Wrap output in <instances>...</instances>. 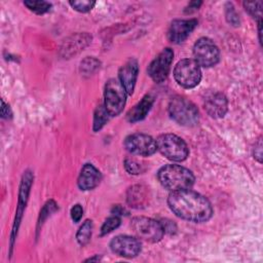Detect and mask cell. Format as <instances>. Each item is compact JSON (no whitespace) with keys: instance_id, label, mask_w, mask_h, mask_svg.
Segmentation results:
<instances>
[{"instance_id":"52a82bcc","label":"cell","mask_w":263,"mask_h":263,"mask_svg":"<svg viewBox=\"0 0 263 263\" xmlns=\"http://www.w3.org/2000/svg\"><path fill=\"white\" fill-rule=\"evenodd\" d=\"M130 226L139 238L148 242H157L164 234L161 222L144 216L133 218Z\"/></svg>"},{"instance_id":"4fadbf2b","label":"cell","mask_w":263,"mask_h":263,"mask_svg":"<svg viewBox=\"0 0 263 263\" xmlns=\"http://www.w3.org/2000/svg\"><path fill=\"white\" fill-rule=\"evenodd\" d=\"M111 251L123 258H134L141 252V241L130 235H117L110 241Z\"/></svg>"},{"instance_id":"4316f807","label":"cell","mask_w":263,"mask_h":263,"mask_svg":"<svg viewBox=\"0 0 263 263\" xmlns=\"http://www.w3.org/2000/svg\"><path fill=\"white\" fill-rule=\"evenodd\" d=\"M57 210H58L57 203H55L53 200H48V201L44 204L43 209H42L41 212H40L39 219H38V223H37L38 227H40V225L43 224V222L50 216V214L54 213Z\"/></svg>"},{"instance_id":"3957f363","label":"cell","mask_w":263,"mask_h":263,"mask_svg":"<svg viewBox=\"0 0 263 263\" xmlns=\"http://www.w3.org/2000/svg\"><path fill=\"white\" fill-rule=\"evenodd\" d=\"M168 114L173 120L182 126L191 127L198 123L199 112L197 107L184 97H175L170 101Z\"/></svg>"},{"instance_id":"d4e9b609","label":"cell","mask_w":263,"mask_h":263,"mask_svg":"<svg viewBox=\"0 0 263 263\" xmlns=\"http://www.w3.org/2000/svg\"><path fill=\"white\" fill-rule=\"evenodd\" d=\"M121 223V220L119 218V216H116V215H113V216H110L109 218H107L105 220V222L103 223L102 227H101V235H106L110 232H112L113 230H115L116 228L119 227Z\"/></svg>"},{"instance_id":"44dd1931","label":"cell","mask_w":263,"mask_h":263,"mask_svg":"<svg viewBox=\"0 0 263 263\" xmlns=\"http://www.w3.org/2000/svg\"><path fill=\"white\" fill-rule=\"evenodd\" d=\"M109 117H111V116L105 109L104 105L97 106L95 113H93V123H92L93 132H99L100 129H102L104 127V125L108 122Z\"/></svg>"},{"instance_id":"e575fe53","label":"cell","mask_w":263,"mask_h":263,"mask_svg":"<svg viewBox=\"0 0 263 263\" xmlns=\"http://www.w3.org/2000/svg\"><path fill=\"white\" fill-rule=\"evenodd\" d=\"M11 114L12 113H11L9 106L6 105L3 100H1V116L3 118H9V117H11Z\"/></svg>"},{"instance_id":"9a60e30c","label":"cell","mask_w":263,"mask_h":263,"mask_svg":"<svg viewBox=\"0 0 263 263\" xmlns=\"http://www.w3.org/2000/svg\"><path fill=\"white\" fill-rule=\"evenodd\" d=\"M139 74V63L135 58H129L118 70V80L128 96L134 93Z\"/></svg>"},{"instance_id":"30bf717a","label":"cell","mask_w":263,"mask_h":263,"mask_svg":"<svg viewBox=\"0 0 263 263\" xmlns=\"http://www.w3.org/2000/svg\"><path fill=\"white\" fill-rule=\"evenodd\" d=\"M124 147L129 153L140 156H150L157 150L155 140L142 133L128 135L124 140Z\"/></svg>"},{"instance_id":"f1b7e54d","label":"cell","mask_w":263,"mask_h":263,"mask_svg":"<svg viewBox=\"0 0 263 263\" xmlns=\"http://www.w3.org/2000/svg\"><path fill=\"white\" fill-rule=\"evenodd\" d=\"M124 167L125 171L130 175H139L143 172L142 164L133 158H126L124 160Z\"/></svg>"},{"instance_id":"9c48e42d","label":"cell","mask_w":263,"mask_h":263,"mask_svg":"<svg viewBox=\"0 0 263 263\" xmlns=\"http://www.w3.org/2000/svg\"><path fill=\"white\" fill-rule=\"evenodd\" d=\"M173 60L174 51L170 47L163 48L157 57L153 59L147 68V73L154 82L161 83L167 78Z\"/></svg>"},{"instance_id":"d6a6232c","label":"cell","mask_w":263,"mask_h":263,"mask_svg":"<svg viewBox=\"0 0 263 263\" xmlns=\"http://www.w3.org/2000/svg\"><path fill=\"white\" fill-rule=\"evenodd\" d=\"M201 4H202L201 1H191V2H189V4L185 7V10H184V11H185L186 13H191V12L197 10V9L200 7Z\"/></svg>"},{"instance_id":"f546056e","label":"cell","mask_w":263,"mask_h":263,"mask_svg":"<svg viewBox=\"0 0 263 263\" xmlns=\"http://www.w3.org/2000/svg\"><path fill=\"white\" fill-rule=\"evenodd\" d=\"M70 215H71V218L72 220L77 223L80 221V219L82 218V215H83V209L80 204H74L72 208H71V211H70Z\"/></svg>"},{"instance_id":"7402d4cb","label":"cell","mask_w":263,"mask_h":263,"mask_svg":"<svg viewBox=\"0 0 263 263\" xmlns=\"http://www.w3.org/2000/svg\"><path fill=\"white\" fill-rule=\"evenodd\" d=\"M101 67V62L95 57H86L80 62V72L83 76L95 74Z\"/></svg>"},{"instance_id":"6da1fadb","label":"cell","mask_w":263,"mask_h":263,"mask_svg":"<svg viewBox=\"0 0 263 263\" xmlns=\"http://www.w3.org/2000/svg\"><path fill=\"white\" fill-rule=\"evenodd\" d=\"M167 204L177 217L186 221L201 223L213 216L209 199L191 188L172 191L167 197Z\"/></svg>"},{"instance_id":"8992f818","label":"cell","mask_w":263,"mask_h":263,"mask_svg":"<svg viewBox=\"0 0 263 263\" xmlns=\"http://www.w3.org/2000/svg\"><path fill=\"white\" fill-rule=\"evenodd\" d=\"M174 77L182 87L193 88L201 80L200 66L193 59H183L175 66Z\"/></svg>"},{"instance_id":"8fae6325","label":"cell","mask_w":263,"mask_h":263,"mask_svg":"<svg viewBox=\"0 0 263 263\" xmlns=\"http://www.w3.org/2000/svg\"><path fill=\"white\" fill-rule=\"evenodd\" d=\"M33 183V174L31 171H26L24 172V175L22 177V181H21V185H20V191H18V203H17V208H16V212H15V219L13 222V226H12V231H11V242L10 246L12 248L14 239L16 237L17 234V230L20 227V223L23 217V213L24 210L26 208L28 198H29V193H30V189Z\"/></svg>"},{"instance_id":"ffe728a7","label":"cell","mask_w":263,"mask_h":263,"mask_svg":"<svg viewBox=\"0 0 263 263\" xmlns=\"http://www.w3.org/2000/svg\"><path fill=\"white\" fill-rule=\"evenodd\" d=\"M92 228H93V224H92V221L89 219L85 220L82 223V225L79 227L76 233V239L80 246H85L86 243H88V241L91 238Z\"/></svg>"},{"instance_id":"7c38bea8","label":"cell","mask_w":263,"mask_h":263,"mask_svg":"<svg viewBox=\"0 0 263 263\" xmlns=\"http://www.w3.org/2000/svg\"><path fill=\"white\" fill-rule=\"evenodd\" d=\"M92 36L87 32L74 33L63 41L60 47V55L63 59H71L84 50L90 44Z\"/></svg>"},{"instance_id":"2e32d148","label":"cell","mask_w":263,"mask_h":263,"mask_svg":"<svg viewBox=\"0 0 263 263\" xmlns=\"http://www.w3.org/2000/svg\"><path fill=\"white\" fill-rule=\"evenodd\" d=\"M203 108L213 118H222L227 112L228 101L220 91H210L203 97Z\"/></svg>"},{"instance_id":"e0dca14e","label":"cell","mask_w":263,"mask_h":263,"mask_svg":"<svg viewBox=\"0 0 263 263\" xmlns=\"http://www.w3.org/2000/svg\"><path fill=\"white\" fill-rule=\"evenodd\" d=\"M102 180L101 172L91 163H85L78 176L77 185L80 190L87 191L96 188Z\"/></svg>"},{"instance_id":"d590c367","label":"cell","mask_w":263,"mask_h":263,"mask_svg":"<svg viewBox=\"0 0 263 263\" xmlns=\"http://www.w3.org/2000/svg\"><path fill=\"white\" fill-rule=\"evenodd\" d=\"M101 260V256H99V255H95L93 257H91V258H88V259H86L85 261H100Z\"/></svg>"},{"instance_id":"7a4b0ae2","label":"cell","mask_w":263,"mask_h":263,"mask_svg":"<svg viewBox=\"0 0 263 263\" xmlns=\"http://www.w3.org/2000/svg\"><path fill=\"white\" fill-rule=\"evenodd\" d=\"M159 183L168 191L189 189L194 184L193 173L179 164H166L159 168L157 173Z\"/></svg>"},{"instance_id":"5b68a950","label":"cell","mask_w":263,"mask_h":263,"mask_svg":"<svg viewBox=\"0 0 263 263\" xmlns=\"http://www.w3.org/2000/svg\"><path fill=\"white\" fill-rule=\"evenodd\" d=\"M126 91L117 78H110L104 87V107L111 117L117 116L126 103Z\"/></svg>"},{"instance_id":"836d02e7","label":"cell","mask_w":263,"mask_h":263,"mask_svg":"<svg viewBox=\"0 0 263 263\" xmlns=\"http://www.w3.org/2000/svg\"><path fill=\"white\" fill-rule=\"evenodd\" d=\"M111 213L113 215H116V216H122V215H128V211L125 210V208H123L122 205L120 204H115L113 205L112 210H111Z\"/></svg>"},{"instance_id":"83f0119b","label":"cell","mask_w":263,"mask_h":263,"mask_svg":"<svg viewBox=\"0 0 263 263\" xmlns=\"http://www.w3.org/2000/svg\"><path fill=\"white\" fill-rule=\"evenodd\" d=\"M225 15H226L227 22L231 26H233V27H238L239 26L240 21H239L238 14H237V12L234 9L233 4L230 3V2H227L225 4Z\"/></svg>"},{"instance_id":"4dcf8cb0","label":"cell","mask_w":263,"mask_h":263,"mask_svg":"<svg viewBox=\"0 0 263 263\" xmlns=\"http://www.w3.org/2000/svg\"><path fill=\"white\" fill-rule=\"evenodd\" d=\"M253 155H254V158L258 162H260V163L262 162V139H261V137L257 140V142L254 145Z\"/></svg>"},{"instance_id":"484cf974","label":"cell","mask_w":263,"mask_h":263,"mask_svg":"<svg viewBox=\"0 0 263 263\" xmlns=\"http://www.w3.org/2000/svg\"><path fill=\"white\" fill-rule=\"evenodd\" d=\"M69 4L76 11L84 13V12L90 11L96 5V2L92 0H74V1H70Z\"/></svg>"},{"instance_id":"5bb4252c","label":"cell","mask_w":263,"mask_h":263,"mask_svg":"<svg viewBox=\"0 0 263 263\" xmlns=\"http://www.w3.org/2000/svg\"><path fill=\"white\" fill-rule=\"evenodd\" d=\"M197 24L198 22L195 18L173 21L167 30L168 40L175 44L184 42L197 27Z\"/></svg>"},{"instance_id":"d6986e66","label":"cell","mask_w":263,"mask_h":263,"mask_svg":"<svg viewBox=\"0 0 263 263\" xmlns=\"http://www.w3.org/2000/svg\"><path fill=\"white\" fill-rule=\"evenodd\" d=\"M153 103H154V98L151 95L144 96L142 100L138 102L126 113V120L130 123H135L137 121L143 120L151 110Z\"/></svg>"},{"instance_id":"603a6c76","label":"cell","mask_w":263,"mask_h":263,"mask_svg":"<svg viewBox=\"0 0 263 263\" xmlns=\"http://www.w3.org/2000/svg\"><path fill=\"white\" fill-rule=\"evenodd\" d=\"M24 5L37 14H44L51 8V3L41 0H27L24 1Z\"/></svg>"},{"instance_id":"ac0fdd59","label":"cell","mask_w":263,"mask_h":263,"mask_svg":"<svg viewBox=\"0 0 263 263\" xmlns=\"http://www.w3.org/2000/svg\"><path fill=\"white\" fill-rule=\"evenodd\" d=\"M149 188L142 184L133 185L126 192V201L129 206L135 209H143L149 203Z\"/></svg>"},{"instance_id":"ba28073f","label":"cell","mask_w":263,"mask_h":263,"mask_svg":"<svg viewBox=\"0 0 263 263\" xmlns=\"http://www.w3.org/2000/svg\"><path fill=\"white\" fill-rule=\"evenodd\" d=\"M193 60L200 67L210 68L218 64L220 60V50L212 39L201 37L197 39L193 45Z\"/></svg>"},{"instance_id":"cb8c5ba5","label":"cell","mask_w":263,"mask_h":263,"mask_svg":"<svg viewBox=\"0 0 263 263\" xmlns=\"http://www.w3.org/2000/svg\"><path fill=\"white\" fill-rule=\"evenodd\" d=\"M243 7L249 14H251L254 18H256L259 23H262V2L255 1V2H243Z\"/></svg>"},{"instance_id":"277c9868","label":"cell","mask_w":263,"mask_h":263,"mask_svg":"<svg viewBox=\"0 0 263 263\" xmlns=\"http://www.w3.org/2000/svg\"><path fill=\"white\" fill-rule=\"evenodd\" d=\"M157 150L165 158L172 161H183L189 155V148L186 142L177 135L162 134L155 140Z\"/></svg>"},{"instance_id":"1f68e13d","label":"cell","mask_w":263,"mask_h":263,"mask_svg":"<svg viewBox=\"0 0 263 263\" xmlns=\"http://www.w3.org/2000/svg\"><path fill=\"white\" fill-rule=\"evenodd\" d=\"M162 226H163V229H164V233L167 232V233H174L176 232L177 230V226L172 222V221H168V220H164L163 222H161Z\"/></svg>"}]
</instances>
